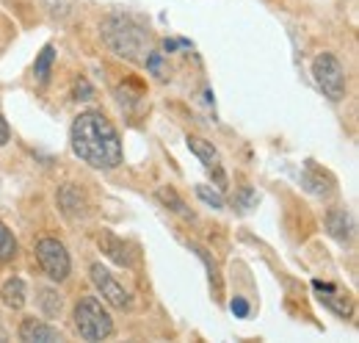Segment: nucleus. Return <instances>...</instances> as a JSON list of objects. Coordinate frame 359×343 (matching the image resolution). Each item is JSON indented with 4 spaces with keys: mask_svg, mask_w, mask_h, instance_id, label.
I'll return each mask as SVG.
<instances>
[{
    "mask_svg": "<svg viewBox=\"0 0 359 343\" xmlns=\"http://www.w3.org/2000/svg\"><path fill=\"white\" fill-rule=\"evenodd\" d=\"M72 153L91 169L111 172L122 164V138L102 111H83L69 128Z\"/></svg>",
    "mask_w": 359,
    "mask_h": 343,
    "instance_id": "nucleus-1",
    "label": "nucleus"
},
{
    "mask_svg": "<svg viewBox=\"0 0 359 343\" xmlns=\"http://www.w3.org/2000/svg\"><path fill=\"white\" fill-rule=\"evenodd\" d=\"M100 37H102V42L111 53H116L119 58H128L133 64H144L147 53L152 50L149 31L128 14H114V17L102 20Z\"/></svg>",
    "mask_w": 359,
    "mask_h": 343,
    "instance_id": "nucleus-2",
    "label": "nucleus"
},
{
    "mask_svg": "<svg viewBox=\"0 0 359 343\" xmlns=\"http://www.w3.org/2000/svg\"><path fill=\"white\" fill-rule=\"evenodd\" d=\"M75 330L83 341H105L114 335V318L100 297H81L75 304Z\"/></svg>",
    "mask_w": 359,
    "mask_h": 343,
    "instance_id": "nucleus-3",
    "label": "nucleus"
},
{
    "mask_svg": "<svg viewBox=\"0 0 359 343\" xmlns=\"http://www.w3.org/2000/svg\"><path fill=\"white\" fill-rule=\"evenodd\" d=\"M313 78L318 89L323 91V97H329L332 103H340L346 97V70H343V64H340V58L334 53L315 56Z\"/></svg>",
    "mask_w": 359,
    "mask_h": 343,
    "instance_id": "nucleus-4",
    "label": "nucleus"
},
{
    "mask_svg": "<svg viewBox=\"0 0 359 343\" xmlns=\"http://www.w3.org/2000/svg\"><path fill=\"white\" fill-rule=\"evenodd\" d=\"M36 260H39L42 271L53 283H64L69 277V271H72L69 252H67V247L58 238H42L36 244Z\"/></svg>",
    "mask_w": 359,
    "mask_h": 343,
    "instance_id": "nucleus-5",
    "label": "nucleus"
},
{
    "mask_svg": "<svg viewBox=\"0 0 359 343\" xmlns=\"http://www.w3.org/2000/svg\"><path fill=\"white\" fill-rule=\"evenodd\" d=\"M89 274H91L94 288H97V294L102 297V302H108V304L116 307V310H130V307H133V299H130L128 288H125L102 263H91Z\"/></svg>",
    "mask_w": 359,
    "mask_h": 343,
    "instance_id": "nucleus-6",
    "label": "nucleus"
},
{
    "mask_svg": "<svg viewBox=\"0 0 359 343\" xmlns=\"http://www.w3.org/2000/svg\"><path fill=\"white\" fill-rule=\"evenodd\" d=\"M185 144H188V150L205 164V169L210 172V174H216L219 188H226V177H224V172H222V158H219V150L213 147V141H208V138H202V136H188Z\"/></svg>",
    "mask_w": 359,
    "mask_h": 343,
    "instance_id": "nucleus-7",
    "label": "nucleus"
},
{
    "mask_svg": "<svg viewBox=\"0 0 359 343\" xmlns=\"http://www.w3.org/2000/svg\"><path fill=\"white\" fill-rule=\"evenodd\" d=\"M55 202H58L61 214L67 216V219H72V221H78V219H83V216L89 214L86 194H83V191H81L75 183L61 186V188H58V194H55Z\"/></svg>",
    "mask_w": 359,
    "mask_h": 343,
    "instance_id": "nucleus-8",
    "label": "nucleus"
},
{
    "mask_svg": "<svg viewBox=\"0 0 359 343\" xmlns=\"http://www.w3.org/2000/svg\"><path fill=\"white\" fill-rule=\"evenodd\" d=\"M17 335H20V341H25V343H58L61 341V332H58L53 324H47L42 318H34V316L22 318Z\"/></svg>",
    "mask_w": 359,
    "mask_h": 343,
    "instance_id": "nucleus-9",
    "label": "nucleus"
},
{
    "mask_svg": "<svg viewBox=\"0 0 359 343\" xmlns=\"http://www.w3.org/2000/svg\"><path fill=\"white\" fill-rule=\"evenodd\" d=\"M313 285H315V291L320 294L318 299L323 302L326 307H332L337 316H351V299H348L346 294H340L332 283H320V280H315Z\"/></svg>",
    "mask_w": 359,
    "mask_h": 343,
    "instance_id": "nucleus-10",
    "label": "nucleus"
},
{
    "mask_svg": "<svg viewBox=\"0 0 359 343\" xmlns=\"http://www.w3.org/2000/svg\"><path fill=\"white\" fill-rule=\"evenodd\" d=\"M0 299L8 310H22L28 302V285L22 277H8L0 288Z\"/></svg>",
    "mask_w": 359,
    "mask_h": 343,
    "instance_id": "nucleus-11",
    "label": "nucleus"
},
{
    "mask_svg": "<svg viewBox=\"0 0 359 343\" xmlns=\"http://www.w3.org/2000/svg\"><path fill=\"white\" fill-rule=\"evenodd\" d=\"M326 230H329L332 238H337L340 244H346V241L351 238V230H354L348 211H346V208H332V211L326 214Z\"/></svg>",
    "mask_w": 359,
    "mask_h": 343,
    "instance_id": "nucleus-12",
    "label": "nucleus"
},
{
    "mask_svg": "<svg viewBox=\"0 0 359 343\" xmlns=\"http://www.w3.org/2000/svg\"><path fill=\"white\" fill-rule=\"evenodd\" d=\"M53 64H55V47H53V44H45L42 53L36 56V61H34V78H36L39 84H47V78H50V72H53Z\"/></svg>",
    "mask_w": 359,
    "mask_h": 343,
    "instance_id": "nucleus-13",
    "label": "nucleus"
},
{
    "mask_svg": "<svg viewBox=\"0 0 359 343\" xmlns=\"http://www.w3.org/2000/svg\"><path fill=\"white\" fill-rule=\"evenodd\" d=\"M158 200H161L163 205H169V208H172L177 216H182V219H194V214L185 208V202L180 200V194L175 191V188H166V186H163V188H158Z\"/></svg>",
    "mask_w": 359,
    "mask_h": 343,
    "instance_id": "nucleus-14",
    "label": "nucleus"
},
{
    "mask_svg": "<svg viewBox=\"0 0 359 343\" xmlns=\"http://www.w3.org/2000/svg\"><path fill=\"white\" fill-rule=\"evenodd\" d=\"M39 304H42V310H45L47 318H55V316H61L64 299H61V294H58V291H53V288H42V291H39Z\"/></svg>",
    "mask_w": 359,
    "mask_h": 343,
    "instance_id": "nucleus-15",
    "label": "nucleus"
},
{
    "mask_svg": "<svg viewBox=\"0 0 359 343\" xmlns=\"http://www.w3.org/2000/svg\"><path fill=\"white\" fill-rule=\"evenodd\" d=\"M14 255H17V238H14V233L0 221V263L14 260Z\"/></svg>",
    "mask_w": 359,
    "mask_h": 343,
    "instance_id": "nucleus-16",
    "label": "nucleus"
},
{
    "mask_svg": "<svg viewBox=\"0 0 359 343\" xmlns=\"http://www.w3.org/2000/svg\"><path fill=\"white\" fill-rule=\"evenodd\" d=\"M196 197H199L205 205L216 208V211H222V208H224V197H222V191H213V188H210V186H205V183H199V186H196Z\"/></svg>",
    "mask_w": 359,
    "mask_h": 343,
    "instance_id": "nucleus-17",
    "label": "nucleus"
},
{
    "mask_svg": "<svg viewBox=\"0 0 359 343\" xmlns=\"http://www.w3.org/2000/svg\"><path fill=\"white\" fill-rule=\"evenodd\" d=\"M194 250H196V255L205 260V266H208V271H210V285L216 288V297H222V277H219V266H216V260H210L208 250H202V247H194Z\"/></svg>",
    "mask_w": 359,
    "mask_h": 343,
    "instance_id": "nucleus-18",
    "label": "nucleus"
},
{
    "mask_svg": "<svg viewBox=\"0 0 359 343\" xmlns=\"http://www.w3.org/2000/svg\"><path fill=\"white\" fill-rule=\"evenodd\" d=\"M229 310L238 316V318H249V302L243 299V297H232V302H229Z\"/></svg>",
    "mask_w": 359,
    "mask_h": 343,
    "instance_id": "nucleus-19",
    "label": "nucleus"
},
{
    "mask_svg": "<svg viewBox=\"0 0 359 343\" xmlns=\"http://www.w3.org/2000/svg\"><path fill=\"white\" fill-rule=\"evenodd\" d=\"M8 138H11V130H8V122H6L3 114H0V147H6Z\"/></svg>",
    "mask_w": 359,
    "mask_h": 343,
    "instance_id": "nucleus-20",
    "label": "nucleus"
}]
</instances>
